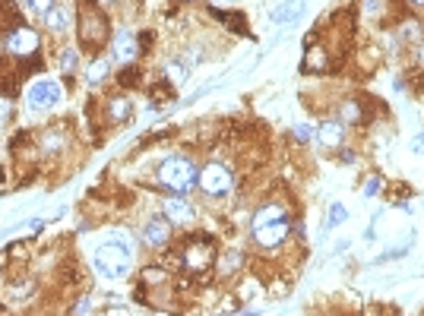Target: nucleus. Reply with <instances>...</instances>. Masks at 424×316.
Instances as JSON below:
<instances>
[{"label":"nucleus","instance_id":"20e7f679","mask_svg":"<svg viewBox=\"0 0 424 316\" xmlns=\"http://www.w3.org/2000/svg\"><path fill=\"white\" fill-rule=\"evenodd\" d=\"M61 98H64V89L54 79H39V83H32L26 89V105H29V111H35V114H45L51 108H57Z\"/></svg>","mask_w":424,"mask_h":316},{"label":"nucleus","instance_id":"f8f14e48","mask_svg":"<svg viewBox=\"0 0 424 316\" xmlns=\"http://www.w3.org/2000/svg\"><path fill=\"white\" fill-rule=\"evenodd\" d=\"M320 136V146H326V149H339L342 139H345V123L342 121H323L317 130Z\"/></svg>","mask_w":424,"mask_h":316},{"label":"nucleus","instance_id":"dca6fc26","mask_svg":"<svg viewBox=\"0 0 424 316\" xmlns=\"http://www.w3.org/2000/svg\"><path fill=\"white\" fill-rule=\"evenodd\" d=\"M108 111H111V121H127L130 117V101L127 98H114Z\"/></svg>","mask_w":424,"mask_h":316},{"label":"nucleus","instance_id":"6ab92c4d","mask_svg":"<svg viewBox=\"0 0 424 316\" xmlns=\"http://www.w3.org/2000/svg\"><path fill=\"white\" fill-rule=\"evenodd\" d=\"M348 218V212H345V205H339V203H333L330 205V218H326V228H335V225H342Z\"/></svg>","mask_w":424,"mask_h":316},{"label":"nucleus","instance_id":"39448f33","mask_svg":"<svg viewBox=\"0 0 424 316\" xmlns=\"http://www.w3.org/2000/svg\"><path fill=\"white\" fill-rule=\"evenodd\" d=\"M196 183L203 187V193L206 196H225L231 190V171L225 165H218V161H209L206 168L200 171V178H196Z\"/></svg>","mask_w":424,"mask_h":316},{"label":"nucleus","instance_id":"5701e85b","mask_svg":"<svg viewBox=\"0 0 424 316\" xmlns=\"http://www.w3.org/2000/svg\"><path fill=\"white\" fill-rule=\"evenodd\" d=\"M295 133H298V139H311V136H313V130H311V127H304V123H298Z\"/></svg>","mask_w":424,"mask_h":316},{"label":"nucleus","instance_id":"f3484780","mask_svg":"<svg viewBox=\"0 0 424 316\" xmlns=\"http://www.w3.org/2000/svg\"><path fill=\"white\" fill-rule=\"evenodd\" d=\"M108 67H111V57H101V61H95L89 67V83H99V79H105Z\"/></svg>","mask_w":424,"mask_h":316},{"label":"nucleus","instance_id":"1a4fd4ad","mask_svg":"<svg viewBox=\"0 0 424 316\" xmlns=\"http://www.w3.org/2000/svg\"><path fill=\"white\" fill-rule=\"evenodd\" d=\"M171 240V222H162V218H149L143 225V244L149 250H165V244Z\"/></svg>","mask_w":424,"mask_h":316},{"label":"nucleus","instance_id":"6e6552de","mask_svg":"<svg viewBox=\"0 0 424 316\" xmlns=\"http://www.w3.org/2000/svg\"><path fill=\"white\" fill-rule=\"evenodd\" d=\"M41 45V39H39V32L35 29H29V26H16L10 35H6V51H10L13 57H29V54H35Z\"/></svg>","mask_w":424,"mask_h":316},{"label":"nucleus","instance_id":"7ed1b4c3","mask_svg":"<svg viewBox=\"0 0 424 316\" xmlns=\"http://www.w3.org/2000/svg\"><path fill=\"white\" fill-rule=\"evenodd\" d=\"M200 178V171L193 168V161L190 158H165L162 165H158V183H162L165 190H171V193H187L190 187L196 183Z\"/></svg>","mask_w":424,"mask_h":316},{"label":"nucleus","instance_id":"0eeeda50","mask_svg":"<svg viewBox=\"0 0 424 316\" xmlns=\"http://www.w3.org/2000/svg\"><path fill=\"white\" fill-rule=\"evenodd\" d=\"M291 234V222H288V215H282V218H269V222H263V225H253V240H257V247L263 250H273V247H279L285 238Z\"/></svg>","mask_w":424,"mask_h":316},{"label":"nucleus","instance_id":"4468645a","mask_svg":"<svg viewBox=\"0 0 424 316\" xmlns=\"http://www.w3.org/2000/svg\"><path fill=\"white\" fill-rule=\"evenodd\" d=\"M45 26L51 29V32H67V29H70L67 10H57V6H51V10L45 13Z\"/></svg>","mask_w":424,"mask_h":316},{"label":"nucleus","instance_id":"412c9836","mask_svg":"<svg viewBox=\"0 0 424 316\" xmlns=\"http://www.w3.org/2000/svg\"><path fill=\"white\" fill-rule=\"evenodd\" d=\"M13 117V98H6V95H0V123L10 121Z\"/></svg>","mask_w":424,"mask_h":316},{"label":"nucleus","instance_id":"9d476101","mask_svg":"<svg viewBox=\"0 0 424 316\" xmlns=\"http://www.w3.org/2000/svg\"><path fill=\"white\" fill-rule=\"evenodd\" d=\"M111 54H114V61H121V63H133V61H136V54H140L136 35H133V32H127V29L114 32V39H111Z\"/></svg>","mask_w":424,"mask_h":316},{"label":"nucleus","instance_id":"cd10ccee","mask_svg":"<svg viewBox=\"0 0 424 316\" xmlns=\"http://www.w3.org/2000/svg\"><path fill=\"white\" fill-rule=\"evenodd\" d=\"M101 4H118V0H101Z\"/></svg>","mask_w":424,"mask_h":316},{"label":"nucleus","instance_id":"f257e3e1","mask_svg":"<svg viewBox=\"0 0 424 316\" xmlns=\"http://www.w3.org/2000/svg\"><path fill=\"white\" fill-rule=\"evenodd\" d=\"M108 19L105 13L99 10L95 0H79V39L89 51H99L108 45Z\"/></svg>","mask_w":424,"mask_h":316},{"label":"nucleus","instance_id":"a211bd4d","mask_svg":"<svg viewBox=\"0 0 424 316\" xmlns=\"http://www.w3.org/2000/svg\"><path fill=\"white\" fill-rule=\"evenodd\" d=\"M57 63H61V70H64V73H73V70H76V51L64 48L61 54H57Z\"/></svg>","mask_w":424,"mask_h":316},{"label":"nucleus","instance_id":"4be33fe9","mask_svg":"<svg viewBox=\"0 0 424 316\" xmlns=\"http://www.w3.org/2000/svg\"><path fill=\"white\" fill-rule=\"evenodd\" d=\"M41 146H45V152L61 149V136H57V133H51V136H45V143H41Z\"/></svg>","mask_w":424,"mask_h":316},{"label":"nucleus","instance_id":"423d86ee","mask_svg":"<svg viewBox=\"0 0 424 316\" xmlns=\"http://www.w3.org/2000/svg\"><path fill=\"white\" fill-rule=\"evenodd\" d=\"M212 260H216V244H209V238H196L193 244H184V266H187V272H193V275L209 272Z\"/></svg>","mask_w":424,"mask_h":316},{"label":"nucleus","instance_id":"bb28decb","mask_svg":"<svg viewBox=\"0 0 424 316\" xmlns=\"http://www.w3.org/2000/svg\"><path fill=\"white\" fill-rule=\"evenodd\" d=\"M408 4H412V6H424V0H408Z\"/></svg>","mask_w":424,"mask_h":316},{"label":"nucleus","instance_id":"ddd939ff","mask_svg":"<svg viewBox=\"0 0 424 316\" xmlns=\"http://www.w3.org/2000/svg\"><path fill=\"white\" fill-rule=\"evenodd\" d=\"M301 13H304V0H288V4H282L279 10L273 13V19H276L279 26H285V23H295Z\"/></svg>","mask_w":424,"mask_h":316},{"label":"nucleus","instance_id":"9b49d317","mask_svg":"<svg viewBox=\"0 0 424 316\" xmlns=\"http://www.w3.org/2000/svg\"><path fill=\"white\" fill-rule=\"evenodd\" d=\"M162 215L171 225H190L196 218V212H193V205H190L187 200H181V196H168V200L162 203Z\"/></svg>","mask_w":424,"mask_h":316},{"label":"nucleus","instance_id":"b1692460","mask_svg":"<svg viewBox=\"0 0 424 316\" xmlns=\"http://www.w3.org/2000/svg\"><path fill=\"white\" fill-rule=\"evenodd\" d=\"M121 83H123V86H133V83H140V76H136V73H123Z\"/></svg>","mask_w":424,"mask_h":316},{"label":"nucleus","instance_id":"a878e982","mask_svg":"<svg viewBox=\"0 0 424 316\" xmlns=\"http://www.w3.org/2000/svg\"><path fill=\"white\" fill-rule=\"evenodd\" d=\"M73 310H76V313H89V310H92V304H89V300H79V304L73 307Z\"/></svg>","mask_w":424,"mask_h":316},{"label":"nucleus","instance_id":"aec40b11","mask_svg":"<svg viewBox=\"0 0 424 316\" xmlns=\"http://www.w3.org/2000/svg\"><path fill=\"white\" fill-rule=\"evenodd\" d=\"M26 4H29V10H32L35 16H45L51 6H54V0H26Z\"/></svg>","mask_w":424,"mask_h":316},{"label":"nucleus","instance_id":"393cba45","mask_svg":"<svg viewBox=\"0 0 424 316\" xmlns=\"http://www.w3.org/2000/svg\"><path fill=\"white\" fill-rule=\"evenodd\" d=\"M377 187H380V180L374 178V180H368V187H364V196H374L377 193Z\"/></svg>","mask_w":424,"mask_h":316},{"label":"nucleus","instance_id":"f03ea898","mask_svg":"<svg viewBox=\"0 0 424 316\" xmlns=\"http://www.w3.org/2000/svg\"><path fill=\"white\" fill-rule=\"evenodd\" d=\"M130 266H133V250L123 244V240H105V244L95 250V269L105 278L127 275Z\"/></svg>","mask_w":424,"mask_h":316},{"label":"nucleus","instance_id":"2eb2a0df","mask_svg":"<svg viewBox=\"0 0 424 316\" xmlns=\"http://www.w3.org/2000/svg\"><path fill=\"white\" fill-rule=\"evenodd\" d=\"M339 121H348V123H361L364 121V111L358 101H345V105L339 108Z\"/></svg>","mask_w":424,"mask_h":316}]
</instances>
